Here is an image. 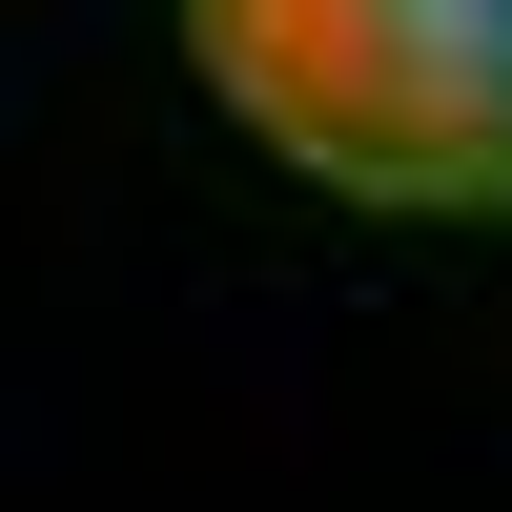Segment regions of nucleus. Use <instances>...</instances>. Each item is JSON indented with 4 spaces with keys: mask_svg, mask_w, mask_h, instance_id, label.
Returning a JSON list of instances; mask_svg holds the SVG:
<instances>
[{
    "mask_svg": "<svg viewBox=\"0 0 512 512\" xmlns=\"http://www.w3.org/2000/svg\"><path fill=\"white\" fill-rule=\"evenodd\" d=\"M205 82L369 205H512V0H185Z\"/></svg>",
    "mask_w": 512,
    "mask_h": 512,
    "instance_id": "nucleus-1",
    "label": "nucleus"
}]
</instances>
